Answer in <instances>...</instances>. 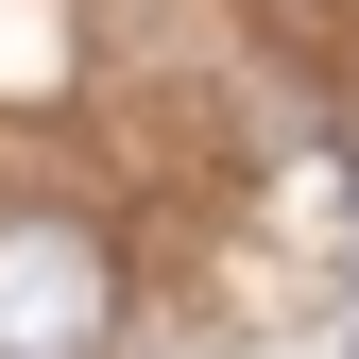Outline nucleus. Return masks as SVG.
Segmentation results:
<instances>
[{
    "mask_svg": "<svg viewBox=\"0 0 359 359\" xmlns=\"http://www.w3.org/2000/svg\"><path fill=\"white\" fill-rule=\"evenodd\" d=\"M120 342V240L69 205L0 222V359H103Z\"/></svg>",
    "mask_w": 359,
    "mask_h": 359,
    "instance_id": "nucleus-1",
    "label": "nucleus"
}]
</instances>
